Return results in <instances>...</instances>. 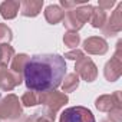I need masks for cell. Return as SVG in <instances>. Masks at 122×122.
<instances>
[{"instance_id": "6da1fadb", "label": "cell", "mask_w": 122, "mask_h": 122, "mask_svg": "<svg viewBox=\"0 0 122 122\" xmlns=\"http://www.w3.org/2000/svg\"><path fill=\"white\" fill-rule=\"evenodd\" d=\"M66 75V62L60 55H35L23 69L25 83L29 89L45 92L56 89Z\"/></svg>"}, {"instance_id": "7a4b0ae2", "label": "cell", "mask_w": 122, "mask_h": 122, "mask_svg": "<svg viewBox=\"0 0 122 122\" xmlns=\"http://www.w3.org/2000/svg\"><path fill=\"white\" fill-rule=\"evenodd\" d=\"M60 122H96L93 113L83 106L68 108L60 115Z\"/></svg>"}]
</instances>
